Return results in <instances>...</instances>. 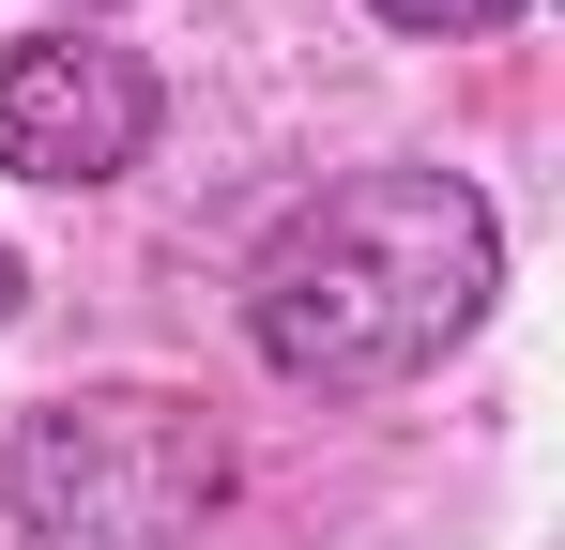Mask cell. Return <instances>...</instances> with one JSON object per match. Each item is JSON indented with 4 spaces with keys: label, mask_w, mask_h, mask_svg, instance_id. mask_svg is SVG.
<instances>
[{
    "label": "cell",
    "mask_w": 565,
    "mask_h": 550,
    "mask_svg": "<svg viewBox=\"0 0 565 550\" xmlns=\"http://www.w3.org/2000/svg\"><path fill=\"white\" fill-rule=\"evenodd\" d=\"M382 31H428V46H473V31H520L535 0H367Z\"/></svg>",
    "instance_id": "cell-4"
},
{
    "label": "cell",
    "mask_w": 565,
    "mask_h": 550,
    "mask_svg": "<svg viewBox=\"0 0 565 550\" xmlns=\"http://www.w3.org/2000/svg\"><path fill=\"white\" fill-rule=\"evenodd\" d=\"M504 290V214L459 169H352L245 261V352L306 398H382L444 367Z\"/></svg>",
    "instance_id": "cell-1"
},
{
    "label": "cell",
    "mask_w": 565,
    "mask_h": 550,
    "mask_svg": "<svg viewBox=\"0 0 565 550\" xmlns=\"http://www.w3.org/2000/svg\"><path fill=\"white\" fill-rule=\"evenodd\" d=\"M153 123H169V92L138 46H107V31H31V46H0V169L15 183H122L153 154Z\"/></svg>",
    "instance_id": "cell-3"
},
{
    "label": "cell",
    "mask_w": 565,
    "mask_h": 550,
    "mask_svg": "<svg viewBox=\"0 0 565 550\" xmlns=\"http://www.w3.org/2000/svg\"><path fill=\"white\" fill-rule=\"evenodd\" d=\"M0 321H15V245H0Z\"/></svg>",
    "instance_id": "cell-5"
},
{
    "label": "cell",
    "mask_w": 565,
    "mask_h": 550,
    "mask_svg": "<svg viewBox=\"0 0 565 550\" xmlns=\"http://www.w3.org/2000/svg\"><path fill=\"white\" fill-rule=\"evenodd\" d=\"M0 505L46 550H184L230 505V429L184 382H77L46 413H15Z\"/></svg>",
    "instance_id": "cell-2"
},
{
    "label": "cell",
    "mask_w": 565,
    "mask_h": 550,
    "mask_svg": "<svg viewBox=\"0 0 565 550\" xmlns=\"http://www.w3.org/2000/svg\"><path fill=\"white\" fill-rule=\"evenodd\" d=\"M93 15H107V0H93Z\"/></svg>",
    "instance_id": "cell-6"
}]
</instances>
